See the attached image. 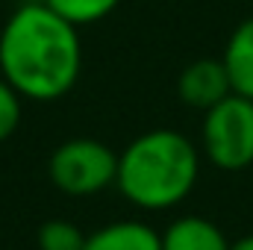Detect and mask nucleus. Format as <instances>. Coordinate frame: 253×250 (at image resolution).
<instances>
[{"mask_svg":"<svg viewBox=\"0 0 253 250\" xmlns=\"http://www.w3.org/2000/svg\"><path fill=\"white\" fill-rule=\"evenodd\" d=\"M83 71L80 27L42 0L21 3L0 30V77L36 103L62 100Z\"/></svg>","mask_w":253,"mask_h":250,"instance_id":"nucleus-1","label":"nucleus"},{"mask_svg":"<svg viewBox=\"0 0 253 250\" xmlns=\"http://www.w3.org/2000/svg\"><path fill=\"white\" fill-rule=\"evenodd\" d=\"M200 177V150L177 129H147L118 153L115 188L138 209L165 212L189 197Z\"/></svg>","mask_w":253,"mask_h":250,"instance_id":"nucleus-2","label":"nucleus"},{"mask_svg":"<svg viewBox=\"0 0 253 250\" xmlns=\"http://www.w3.org/2000/svg\"><path fill=\"white\" fill-rule=\"evenodd\" d=\"M200 150L218 171H245L253 165V100L242 94L224 97L203 112Z\"/></svg>","mask_w":253,"mask_h":250,"instance_id":"nucleus-3","label":"nucleus"},{"mask_svg":"<svg viewBox=\"0 0 253 250\" xmlns=\"http://www.w3.org/2000/svg\"><path fill=\"white\" fill-rule=\"evenodd\" d=\"M50 183L68 197H91L109 186L118 177V153L100 138H68L62 141L47 162Z\"/></svg>","mask_w":253,"mask_h":250,"instance_id":"nucleus-4","label":"nucleus"},{"mask_svg":"<svg viewBox=\"0 0 253 250\" xmlns=\"http://www.w3.org/2000/svg\"><path fill=\"white\" fill-rule=\"evenodd\" d=\"M177 94L186 106L206 112L233 94V83L221 59H197L180 71Z\"/></svg>","mask_w":253,"mask_h":250,"instance_id":"nucleus-5","label":"nucleus"},{"mask_svg":"<svg viewBox=\"0 0 253 250\" xmlns=\"http://www.w3.org/2000/svg\"><path fill=\"white\" fill-rule=\"evenodd\" d=\"M162 250H230V239L215 221L200 215H183L165 227Z\"/></svg>","mask_w":253,"mask_h":250,"instance_id":"nucleus-6","label":"nucleus"},{"mask_svg":"<svg viewBox=\"0 0 253 250\" xmlns=\"http://www.w3.org/2000/svg\"><path fill=\"white\" fill-rule=\"evenodd\" d=\"M83 250H162V233L144 221H112L85 236Z\"/></svg>","mask_w":253,"mask_h":250,"instance_id":"nucleus-7","label":"nucleus"},{"mask_svg":"<svg viewBox=\"0 0 253 250\" xmlns=\"http://www.w3.org/2000/svg\"><path fill=\"white\" fill-rule=\"evenodd\" d=\"M221 62L230 74L233 94L253 100V15L245 18L227 39Z\"/></svg>","mask_w":253,"mask_h":250,"instance_id":"nucleus-8","label":"nucleus"},{"mask_svg":"<svg viewBox=\"0 0 253 250\" xmlns=\"http://www.w3.org/2000/svg\"><path fill=\"white\" fill-rule=\"evenodd\" d=\"M44 6H50L56 15H62L68 24L74 27H88L97 24L103 18H109L121 0H42Z\"/></svg>","mask_w":253,"mask_h":250,"instance_id":"nucleus-9","label":"nucleus"},{"mask_svg":"<svg viewBox=\"0 0 253 250\" xmlns=\"http://www.w3.org/2000/svg\"><path fill=\"white\" fill-rule=\"evenodd\" d=\"M36 245H39V250H83L85 248V233L71 221L53 218V221L39 227Z\"/></svg>","mask_w":253,"mask_h":250,"instance_id":"nucleus-10","label":"nucleus"},{"mask_svg":"<svg viewBox=\"0 0 253 250\" xmlns=\"http://www.w3.org/2000/svg\"><path fill=\"white\" fill-rule=\"evenodd\" d=\"M21 109H24V97L0 77V141H6L18 124H21Z\"/></svg>","mask_w":253,"mask_h":250,"instance_id":"nucleus-11","label":"nucleus"},{"mask_svg":"<svg viewBox=\"0 0 253 250\" xmlns=\"http://www.w3.org/2000/svg\"><path fill=\"white\" fill-rule=\"evenodd\" d=\"M230 250H253V233L236 239V242H230Z\"/></svg>","mask_w":253,"mask_h":250,"instance_id":"nucleus-12","label":"nucleus"}]
</instances>
